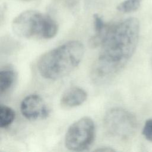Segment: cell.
Instances as JSON below:
<instances>
[{"mask_svg":"<svg viewBox=\"0 0 152 152\" xmlns=\"http://www.w3.org/2000/svg\"><path fill=\"white\" fill-rule=\"evenodd\" d=\"M143 0H124L117 7L116 9L122 13H130L137 11Z\"/></svg>","mask_w":152,"mask_h":152,"instance_id":"30bf717a","label":"cell"},{"mask_svg":"<svg viewBox=\"0 0 152 152\" xmlns=\"http://www.w3.org/2000/svg\"><path fill=\"white\" fill-rule=\"evenodd\" d=\"M142 132L146 140L152 142V119L145 121Z\"/></svg>","mask_w":152,"mask_h":152,"instance_id":"8fae6325","label":"cell"},{"mask_svg":"<svg viewBox=\"0 0 152 152\" xmlns=\"http://www.w3.org/2000/svg\"><path fill=\"white\" fill-rule=\"evenodd\" d=\"M12 30L17 36L25 39H50L58 31L57 23L49 15L36 10H26L12 22Z\"/></svg>","mask_w":152,"mask_h":152,"instance_id":"3957f363","label":"cell"},{"mask_svg":"<svg viewBox=\"0 0 152 152\" xmlns=\"http://www.w3.org/2000/svg\"><path fill=\"white\" fill-rule=\"evenodd\" d=\"M16 78V74L13 69H4L0 72L1 94L5 93L13 85Z\"/></svg>","mask_w":152,"mask_h":152,"instance_id":"ba28073f","label":"cell"},{"mask_svg":"<svg viewBox=\"0 0 152 152\" xmlns=\"http://www.w3.org/2000/svg\"><path fill=\"white\" fill-rule=\"evenodd\" d=\"M20 110L22 115L29 120L44 119L49 114V109L43 99L35 94L28 95L22 100Z\"/></svg>","mask_w":152,"mask_h":152,"instance_id":"8992f818","label":"cell"},{"mask_svg":"<svg viewBox=\"0 0 152 152\" xmlns=\"http://www.w3.org/2000/svg\"><path fill=\"white\" fill-rule=\"evenodd\" d=\"M104 128L112 137L121 140L131 138L137 128L135 116L121 107L109 109L103 118Z\"/></svg>","mask_w":152,"mask_h":152,"instance_id":"277c9868","label":"cell"},{"mask_svg":"<svg viewBox=\"0 0 152 152\" xmlns=\"http://www.w3.org/2000/svg\"><path fill=\"white\" fill-rule=\"evenodd\" d=\"M95 151H103V152H111V151H114L115 150L114 149H112L111 148H109V147H101V148H99L96 150H94Z\"/></svg>","mask_w":152,"mask_h":152,"instance_id":"7c38bea8","label":"cell"},{"mask_svg":"<svg viewBox=\"0 0 152 152\" xmlns=\"http://www.w3.org/2000/svg\"><path fill=\"white\" fill-rule=\"evenodd\" d=\"M95 138V125L91 118L83 117L72 124L65 137V145L74 151L87 150Z\"/></svg>","mask_w":152,"mask_h":152,"instance_id":"5b68a950","label":"cell"},{"mask_svg":"<svg viewBox=\"0 0 152 152\" xmlns=\"http://www.w3.org/2000/svg\"><path fill=\"white\" fill-rule=\"evenodd\" d=\"M15 116L14 110L5 105L0 106V126L6 128L10 125L14 121Z\"/></svg>","mask_w":152,"mask_h":152,"instance_id":"9c48e42d","label":"cell"},{"mask_svg":"<svg viewBox=\"0 0 152 152\" xmlns=\"http://www.w3.org/2000/svg\"><path fill=\"white\" fill-rule=\"evenodd\" d=\"M139 34L140 22L136 18L109 24L92 69L96 81L108 80L124 67L135 51Z\"/></svg>","mask_w":152,"mask_h":152,"instance_id":"6da1fadb","label":"cell"},{"mask_svg":"<svg viewBox=\"0 0 152 152\" xmlns=\"http://www.w3.org/2000/svg\"><path fill=\"white\" fill-rule=\"evenodd\" d=\"M84 54L83 44L71 40L43 54L37 61V69L47 80H58L71 72L80 64Z\"/></svg>","mask_w":152,"mask_h":152,"instance_id":"7a4b0ae2","label":"cell"},{"mask_svg":"<svg viewBox=\"0 0 152 152\" xmlns=\"http://www.w3.org/2000/svg\"><path fill=\"white\" fill-rule=\"evenodd\" d=\"M87 97V92L84 89L79 87H72L62 94L60 103L64 108H72L83 104Z\"/></svg>","mask_w":152,"mask_h":152,"instance_id":"52a82bcc","label":"cell"}]
</instances>
